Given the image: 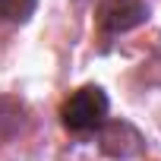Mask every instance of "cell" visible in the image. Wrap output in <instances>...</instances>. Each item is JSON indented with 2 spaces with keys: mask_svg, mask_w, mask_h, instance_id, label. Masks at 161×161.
<instances>
[{
  "mask_svg": "<svg viewBox=\"0 0 161 161\" xmlns=\"http://www.w3.org/2000/svg\"><path fill=\"white\" fill-rule=\"evenodd\" d=\"M104 117H108V95L98 86H82L60 108V120L69 133H92L104 123Z\"/></svg>",
  "mask_w": 161,
  "mask_h": 161,
  "instance_id": "6da1fadb",
  "label": "cell"
},
{
  "mask_svg": "<svg viewBox=\"0 0 161 161\" xmlns=\"http://www.w3.org/2000/svg\"><path fill=\"white\" fill-rule=\"evenodd\" d=\"M148 7L145 0H104L101 10H98V25L104 32H130L139 22H145Z\"/></svg>",
  "mask_w": 161,
  "mask_h": 161,
  "instance_id": "7a4b0ae2",
  "label": "cell"
},
{
  "mask_svg": "<svg viewBox=\"0 0 161 161\" xmlns=\"http://www.w3.org/2000/svg\"><path fill=\"white\" fill-rule=\"evenodd\" d=\"M38 0H0V22H25Z\"/></svg>",
  "mask_w": 161,
  "mask_h": 161,
  "instance_id": "3957f363",
  "label": "cell"
}]
</instances>
